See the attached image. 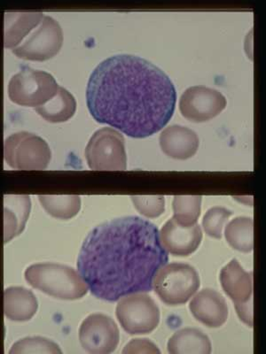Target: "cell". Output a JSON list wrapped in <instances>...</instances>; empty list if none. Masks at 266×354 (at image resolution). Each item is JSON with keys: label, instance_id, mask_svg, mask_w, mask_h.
<instances>
[{"label": "cell", "instance_id": "obj_1", "mask_svg": "<svg viewBox=\"0 0 266 354\" xmlns=\"http://www.w3.org/2000/svg\"><path fill=\"white\" fill-rule=\"evenodd\" d=\"M176 101V88L166 73L132 55L100 62L87 88V107L95 121L133 138L150 137L166 127Z\"/></svg>", "mask_w": 266, "mask_h": 354}, {"label": "cell", "instance_id": "obj_2", "mask_svg": "<svg viewBox=\"0 0 266 354\" xmlns=\"http://www.w3.org/2000/svg\"><path fill=\"white\" fill-rule=\"evenodd\" d=\"M168 261L157 227L143 218L125 216L89 232L78 268L94 297L116 302L129 294L151 292L157 272Z\"/></svg>", "mask_w": 266, "mask_h": 354}, {"label": "cell", "instance_id": "obj_3", "mask_svg": "<svg viewBox=\"0 0 266 354\" xmlns=\"http://www.w3.org/2000/svg\"><path fill=\"white\" fill-rule=\"evenodd\" d=\"M24 277L30 286L58 299H80L89 290L80 273L66 265L51 262L31 265Z\"/></svg>", "mask_w": 266, "mask_h": 354}, {"label": "cell", "instance_id": "obj_4", "mask_svg": "<svg viewBox=\"0 0 266 354\" xmlns=\"http://www.w3.org/2000/svg\"><path fill=\"white\" fill-rule=\"evenodd\" d=\"M200 283L201 281L195 268L174 262L163 266L157 272L153 288L164 304L179 306L186 304L195 295Z\"/></svg>", "mask_w": 266, "mask_h": 354}, {"label": "cell", "instance_id": "obj_5", "mask_svg": "<svg viewBox=\"0 0 266 354\" xmlns=\"http://www.w3.org/2000/svg\"><path fill=\"white\" fill-rule=\"evenodd\" d=\"M58 88L49 73L25 66L9 81L8 93L12 102L36 109L52 99Z\"/></svg>", "mask_w": 266, "mask_h": 354}, {"label": "cell", "instance_id": "obj_6", "mask_svg": "<svg viewBox=\"0 0 266 354\" xmlns=\"http://www.w3.org/2000/svg\"><path fill=\"white\" fill-rule=\"evenodd\" d=\"M89 169L97 171H125L127 169L125 138L112 128L99 129L85 148Z\"/></svg>", "mask_w": 266, "mask_h": 354}, {"label": "cell", "instance_id": "obj_7", "mask_svg": "<svg viewBox=\"0 0 266 354\" xmlns=\"http://www.w3.org/2000/svg\"><path fill=\"white\" fill-rule=\"evenodd\" d=\"M51 150L43 138L33 133H14L6 139V162L15 170H44L48 167Z\"/></svg>", "mask_w": 266, "mask_h": 354}, {"label": "cell", "instance_id": "obj_8", "mask_svg": "<svg viewBox=\"0 0 266 354\" xmlns=\"http://www.w3.org/2000/svg\"><path fill=\"white\" fill-rule=\"evenodd\" d=\"M116 315L128 334H150L160 322V310L150 295L145 292L129 294L120 299Z\"/></svg>", "mask_w": 266, "mask_h": 354}, {"label": "cell", "instance_id": "obj_9", "mask_svg": "<svg viewBox=\"0 0 266 354\" xmlns=\"http://www.w3.org/2000/svg\"><path fill=\"white\" fill-rule=\"evenodd\" d=\"M63 31L59 22L51 17H44L20 46L12 49L18 58L27 61L44 62L53 58L62 49Z\"/></svg>", "mask_w": 266, "mask_h": 354}, {"label": "cell", "instance_id": "obj_10", "mask_svg": "<svg viewBox=\"0 0 266 354\" xmlns=\"http://www.w3.org/2000/svg\"><path fill=\"white\" fill-rule=\"evenodd\" d=\"M220 279L222 289L233 300L240 320L253 328V272L244 270L233 259L222 268Z\"/></svg>", "mask_w": 266, "mask_h": 354}, {"label": "cell", "instance_id": "obj_11", "mask_svg": "<svg viewBox=\"0 0 266 354\" xmlns=\"http://www.w3.org/2000/svg\"><path fill=\"white\" fill-rule=\"evenodd\" d=\"M79 342L91 354L113 353L119 344L118 327L112 318L103 314L87 316L78 330Z\"/></svg>", "mask_w": 266, "mask_h": 354}, {"label": "cell", "instance_id": "obj_12", "mask_svg": "<svg viewBox=\"0 0 266 354\" xmlns=\"http://www.w3.org/2000/svg\"><path fill=\"white\" fill-rule=\"evenodd\" d=\"M226 97L214 88L193 86L186 88L179 100V110L192 122H205L226 109Z\"/></svg>", "mask_w": 266, "mask_h": 354}, {"label": "cell", "instance_id": "obj_13", "mask_svg": "<svg viewBox=\"0 0 266 354\" xmlns=\"http://www.w3.org/2000/svg\"><path fill=\"white\" fill-rule=\"evenodd\" d=\"M160 238L168 252L174 256L186 257L194 254L198 249L202 243V232L197 223L195 225H183L172 217L161 227Z\"/></svg>", "mask_w": 266, "mask_h": 354}, {"label": "cell", "instance_id": "obj_14", "mask_svg": "<svg viewBox=\"0 0 266 354\" xmlns=\"http://www.w3.org/2000/svg\"><path fill=\"white\" fill-rule=\"evenodd\" d=\"M189 308L196 320L209 328H220L227 321L226 299L212 289H204L196 294L190 302Z\"/></svg>", "mask_w": 266, "mask_h": 354}, {"label": "cell", "instance_id": "obj_15", "mask_svg": "<svg viewBox=\"0 0 266 354\" xmlns=\"http://www.w3.org/2000/svg\"><path fill=\"white\" fill-rule=\"evenodd\" d=\"M160 147L163 153L175 160H188L197 153L200 141L197 134L184 126L170 125L160 135Z\"/></svg>", "mask_w": 266, "mask_h": 354}, {"label": "cell", "instance_id": "obj_16", "mask_svg": "<svg viewBox=\"0 0 266 354\" xmlns=\"http://www.w3.org/2000/svg\"><path fill=\"white\" fill-rule=\"evenodd\" d=\"M31 209L28 195L4 196V243L21 235L26 226Z\"/></svg>", "mask_w": 266, "mask_h": 354}, {"label": "cell", "instance_id": "obj_17", "mask_svg": "<svg viewBox=\"0 0 266 354\" xmlns=\"http://www.w3.org/2000/svg\"><path fill=\"white\" fill-rule=\"evenodd\" d=\"M42 12H6L5 14L6 48L15 49L20 46L35 28L42 21Z\"/></svg>", "mask_w": 266, "mask_h": 354}, {"label": "cell", "instance_id": "obj_18", "mask_svg": "<svg viewBox=\"0 0 266 354\" xmlns=\"http://www.w3.org/2000/svg\"><path fill=\"white\" fill-rule=\"evenodd\" d=\"M39 308L35 294L24 287H9L4 292L6 317L14 322H28Z\"/></svg>", "mask_w": 266, "mask_h": 354}, {"label": "cell", "instance_id": "obj_19", "mask_svg": "<svg viewBox=\"0 0 266 354\" xmlns=\"http://www.w3.org/2000/svg\"><path fill=\"white\" fill-rule=\"evenodd\" d=\"M170 354H210V338L197 328H186L177 330L168 341Z\"/></svg>", "mask_w": 266, "mask_h": 354}, {"label": "cell", "instance_id": "obj_20", "mask_svg": "<svg viewBox=\"0 0 266 354\" xmlns=\"http://www.w3.org/2000/svg\"><path fill=\"white\" fill-rule=\"evenodd\" d=\"M37 115L46 122H65L74 116L77 111V101L65 88L59 87L55 96L43 106L35 109Z\"/></svg>", "mask_w": 266, "mask_h": 354}, {"label": "cell", "instance_id": "obj_21", "mask_svg": "<svg viewBox=\"0 0 266 354\" xmlns=\"http://www.w3.org/2000/svg\"><path fill=\"white\" fill-rule=\"evenodd\" d=\"M224 238L231 248L242 252L254 249V223L249 217H237L227 224Z\"/></svg>", "mask_w": 266, "mask_h": 354}, {"label": "cell", "instance_id": "obj_22", "mask_svg": "<svg viewBox=\"0 0 266 354\" xmlns=\"http://www.w3.org/2000/svg\"><path fill=\"white\" fill-rule=\"evenodd\" d=\"M39 199L46 213L56 219H72L81 208V198L78 195H39Z\"/></svg>", "mask_w": 266, "mask_h": 354}, {"label": "cell", "instance_id": "obj_23", "mask_svg": "<svg viewBox=\"0 0 266 354\" xmlns=\"http://www.w3.org/2000/svg\"><path fill=\"white\" fill-rule=\"evenodd\" d=\"M202 196H175L172 208L174 219L183 225H195L201 216Z\"/></svg>", "mask_w": 266, "mask_h": 354}, {"label": "cell", "instance_id": "obj_24", "mask_svg": "<svg viewBox=\"0 0 266 354\" xmlns=\"http://www.w3.org/2000/svg\"><path fill=\"white\" fill-rule=\"evenodd\" d=\"M58 344L47 338L42 337H28L22 338L12 344L9 351L10 354H30V353H62Z\"/></svg>", "mask_w": 266, "mask_h": 354}, {"label": "cell", "instance_id": "obj_25", "mask_svg": "<svg viewBox=\"0 0 266 354\" xmlns=\"http://www.w3.org/2000/svg\"><path fill=\"white\" fill-rule=\"evenodd\" d=\"M233 214L232 211L227 208L220 207L211 208L202 219V227L205 233L211 238L221 239L224 226Z\"/></svg>", "mask_w": 266, "mask_h": 354}, {"label": "cell", "instance_id": "obj_26", "mask_svg": "<svg viewBox=\"0 0 266 354\" xmlns=\"http://www.w3.org/2000/svg\"><path fill=\"white\" fill-rule=\"evenodd\" d=\"M131 198L136 209L145 217H159L166 210L163 196H132Z\"/></svg>", "mask_w": 266, "mask_h": 354}, {"label": "cell", "instance_id": "obj_27", "mask_svg": "<svg viewBox=\"0 0 266 354\" xmlns=\"http://www.w3.org/2000/svg\"><path fill=\"white\" fill-rule=\"evenodd\" d=\"M161 351L150 339H133L126 344L123 353H160Z\"/></svg>", "mask_w": 266, "mask_h": 354}]
</instances>
